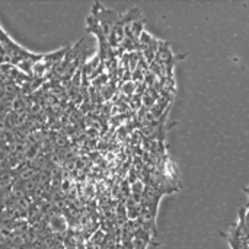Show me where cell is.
<instances>
[{
	"mask_svg": "<svg viewBox=\"0 0 249 249\" xmlns=\"http://www.w3.org/2000/svg\"><path fill=\"white\" fill-rule=\"evenodd\" d=\"M90 15L96 19V22L99 23V26H101V29H102V32L105 34L107 38H109L112 29L115 28V25L118 23V20L121 18V13L120 12L105 7L99 1H95L93 3L92 10H90Z\"/></svg>",
	"mask_w": 249,
	"mask_h": 249,
	"instance_id": "1",
	"label": "cell"
},
{
	"mask_svg": "<svg viewBox=\"0 0 249 249\" xmlns=\"http://www.w3.org/2000/svg\"><path fill=\"white\" fill-rule=\"evenodd\" d=\"M20 249H34L32 247H23V248H20Z\"/></svg>",
	"mask_w": 249,
	"mask_h": 249,
	"instance_id": "2",
	"label": "cell"
}]
</instances>
